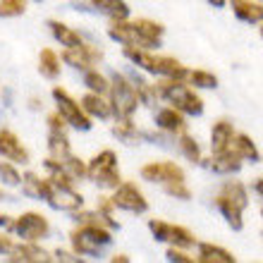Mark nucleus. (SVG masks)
Here are the masks:
<instances>
[{
	"mask_svg": "<svg viewBox=\"0 0 263 263\" xmlns=\"http://www.w3.org/2000/svg\"><path fill=\"white\" fill-rule=\"evenodd\" d=\"M235 137V127L230 120H218L211 129V151H225L230 148V141Z\"/></svg>",
	"mask_w": 263,
	"mask_h": 263,
	"instance_id": "4be33fe9",
	"label": "nucleus"
},
{
	"mask_svg": "<svg viewBox=\"0 0 263 263\" xmlns=\"http://www.w3.org/2000/svg\"><path fill=\"white\" fill-rule=\"evenodd\" d=\"M196 261H201V263H235L237 256L232 254V251L218 247V244L201 242L199 244V256H196Z\"/></svg>",
	"mask_w": 263,
	"mask_h": 263,
	"instance_id": "412c9836",
	"label": "nucleus"
},
{
	"mask_svg": "<svg viewBox=\"0 0 263 263\" xmlns=\"http://www.w3.org/2000/svg\"><path fill=\"white\" fill-rule=\"evenodd\" d=\"M167 261H177V263H194L196 258L192 256V254H189L187 249H184V247H170V249H167Z\"/></svg>",
	"mask_w": 263,
	"mask_h": 263,
	"instance_id": "c9c22d12",
	"label": "nucleus"
},
{
	"mask_svg": "<svg viewBox=\"0 0 263 263\" xmlns=\"http://www.w3.org/2000/svg\"><path fill=\"white\" fill-rule=\"evenodd\" d=\"M86 177L91 182H96L103 189H115L122 182L118 170V153L105 148V151L96 153L93 158L86 163Z\"/></svg>",
	"mask_w": 263,
	"mask_h": 263,
	"instance_id": "423d86ee",
	"label": "nucleus"
},
{
	"mask_svg": "<svg viewBox=\"0 0 263 263\" xmlns=\"http://www.w3.org/2000/svg\"><path fill=\"white\" fill-rule=\"evenodd\" d=\"M27 12V0H0V17H20Z\"/></svg>",
	"mask_w": 263,
	"mask_h": 263,
	"instance_id": "72a5a7b5",
	"label": "nucleus"
},
{
	"mask_svg": "<svg viewBox=\"0 0 263 263\" xmlns=\"http://www.w3.org/2000/svg\"><path fill=\"white\" fill-rule=\"evenodd\" d=\"M53 98H55V105H58V115H60L69 127H74V129H91L93 122H91V118L84 112L82 103L74 101L63 86H55V89H53Z\"/></svg>",
	"mask_w": 263,
	"mask_h": 263,
	"instance_id": "6e6552de",
	"label": "nucleus"
},
{
	"mask_svg": "<svg viewBox=\"0 0 263 263\" xmlns=\"http://www.w3.org/2000/svg\"><path fill=\"white\" fill-rule=\"evenodd\" d=\"M14 247L12 242V237H7V235H0V254H10Z\"/></svg>",
	"mask_w": 263,
	"mask_h": 263,
	"instance_id": "e433bc0d",
	"label": "nucleus"
},
{
	"mask_svg": "<svg viewBox=\"0 0 263 263\" xmlns=\"http://www.w3.org/2000/svg\"><path fill=\"white\" fill-rule=\"evenodd\" d=\"M0 156L14 165H27L29 163V151L27 146L20 141V137L10 129H0Z\"/></svg>",
	"mask_w": 263,
	"mask_h": 263,
	"instance_id": "f8f14e48",
	"label": "nucleus"
},
{
	"mask_svg": "<svg viewBox=\"0 0 263 263\" xmlns=\"http://www.w3.org/2000/svg\"><path fill=\"white\" fill-rule=\"evenodd\" d=\"M69 237H72V251L79 256H96L112 239L110 228L98 225V222H82Z\"/></svg>",
	"mask_w": 263,
	"mask_h": 263,
	"instance_id": "39448f33",
	"label": "nucleus"
},
{
	"mask_svg": "<svg viewBox=\"0 0 263 263\" xmlns=\"http://www.w3.org/2000/svg\"><path fill=\"white\" fill-rule=\"evenodd\" d=\"M156 125H158V129L177 137L180 132L187 129V120H184V112H180L173 105H167V108H160L156 112Z\"/></svg>",
	"mask_w": 263,
	"mask_h": 263,
	"instance_id": "2eb2a0df",
	"label": "nucleus"
},
{
	"mask_svg": "<svg viewBox=\"0 0 263 263\" xmlns=\"http://www.w3.org/2000/svg\"><path fill=\"white\" fill-rule=\"evenodd\" d=\"M153 89L158 93V98L173 103L184 115H201L203 112V101L194 91V86L187 79H177V77H160L158 84H153Z\"/></svg>",
	"mask_w": 263,
	"mask_h": 263,
	"instance_id": "f03ea898",
	"label": "nucleus"
},
{
	"mask_svg": "<svg viewBox=\"0 0 263 263\" xmlns=\"http://www.w3.org/2000/svg\"><path fill=\"white\" fill-rule=\"evenodd\" d=\"M10 261L41 263V261H50V256L36 242H24V239H22V244H14L12 251H10Z\"/></svg>",
	"mask_w": 263,
	"mask_h": 263,
	"instance_id": "aec40b11",
	"label": "nucleus"
},
{
	"mask_svg": "<svg viewBox=\"0 0 263 263\" xmlns=\"http://www.w3.org/2000/svg\"><path fill=\"white\" fill-rule=\"evenodd\" d=\"M0 182L7 184V187H17V184L22 182V175L17 173L14 163H10V160H0Z\"/></svg>",
	"mask_w": 263,
	"mask_h": 263,
	"instance_id": "473e14b6",
	"label": "nucleus"
},
{
	"mask_svg": "<svg viewBox=\"0 0 263 263\" xmlns=\"http://www.w3.org/2000/svg\"><path fill=\"white\" fill-rule=\"evenodd\" d=\"M261 36H263V27H261Z\"/></svg>",
	"mask_w": 263,
	"mask_h": 263,
	"instance_id": "c03bdc74",
	"label": "nucleus"
},
{
	"mask_svg": "<svg viewBox=\"0 0 263 263\" xmlns=\"http://www.w3.org/2000/svg\"><path fill=\"white\" fill-rule=\"evenodd\" d=\"M208 3H211V5H213V7H222V5H225V3H228V0H208Z\"/></svg>",
	"mask_w": 263,
	"mask_h": 263,
	"instance_id": "a19ab883",
	"label": "nucleus"
},
{
	"mask_svg": "<svg viewBox=\"0 0 263 263\" xmlns=\"http://www.w3.org/2000/svg\"><path fill=\"white\" fill-rule=\"evenodd\" d=\"M167 242L175 244V247H184V249H189V247H194L196 244V237L192 230H187L184 225H173L170 222V235H167Z\"/></svg>",
	"mask_w": 263,
	"mask_h": 263,
	"instance_id": "c85d7f7f",
	"label": "nucleus"
},
{
	"mask_svg": "<svg viewBox=\"0 0 263 263\" xmlns=\"http://www.w3.org/2000/svg\"><path fill=\"white\" fill-rule=\"evenodd\" d=\"M48 203L58 211H79L84 206V199L79 192H74V187H53V194H50Z\"/></svg>",
	"mask_w": 263,
	"mask_h": 263,
	"instance_id": "dca6fc26",
	"label": "nucleus"
},
{
	"mask_svg": "<svg viewBox=\"0 0 263 263\" xmlns=\"http://www.w3.org/2000/svg\"><path fill=\"white\" fill-rule=\"evenodd\" d=\"M84 84H86L89 91H93V93H108V89H110V82H108V79H105L96 67L86 69V74H84Z\"/></svg>",
	"mask_w": 263,
	"mask_h": 263,
	"instance_id": "c756f323",
	"label": "nucleus"
},
{
	"mask_svg": "<svg viewBox=\"0 0 263 263\" xmlns=\"http://www.w3.org/2000/svg\"><path fill=\"white\" fill-rule=\"evenodd\" d=\"M194 89H215L218 86V77L213 72H206V69H189L187 77H184Z\"/></svg>",
	"mask_w": 263,
	"mask_h": 263,
	"instance_id": "cd10ccee",
	"label": "nucleus"
},
{
	"mask_svg": "<svg viewBox=\"0 0 263 263\" xmlns=\"http://www.w3.org/2000/svg\"><path fill=\"white\" fill-rule=\"evenodd\" d=\"M50 31H53V36H55L58 41H60V46H65V48H74V46H82V36L77 34L72 27H67V24H63V22L58 20H50L48 22Z\"/></svg>",
	"mask_w": 263,
	"mask_h": 263,
	"instance_id": "393cba45",
	"label": "nucleus"
},
{
	"mask_svg": "<svg viewBox=\"0 0 263 263\" xmlns=\"http://www.w3.org/2000/svg\"><path fill=\"white\" fill-rule=\"evenodd\" d=\"M12 232H17V237H22L24 242H41L48 237L50 225L46 220V215L29 211V213H22L20 218H14Z\"/></svg>",
	"mask_w": 263,
	"mask_h": 263,
	"instance_id": "9d476101",
	"label": "nucleus"
},
{
	"mask_svg": "<svg viewBox=\"0 0 263 263\" xmlns=\"http://www.w3.org/2000/svg\"><path fill=\"white\" fill-rule=\"evenodd\" d=\"M108 93H110V105H112V115L115 118H132L134 110L139 108V103H141L137 84H132L122 74H115L110 79Z\"/></svg>",
	"mask_w": 263,
	"mask_h": 263,
	"instance_id": "0eeeda50",
	"label": "nucleus"
},
{
	"mask_svg": "<svg viewBox=\"0 0 263 263\" xmlns=\"http://www.w3.org/2000/svg\"><path fill=\"white\" fill-rule=\"evenodd\" d=\"M261 3H263V0H261Z\"/></svg>",
	"mask_w": 263,
	"mask_h": 263,
	"instance_id": "a18cd8bd",
	"label": "nucleus"
},
{
	"mask_svg": "<svg viewBox=\"0 0 263 263\" xmlns=\"http://www.w3.org/2000/svg\"><path fill=\"white\" fill-rule=\"evenodd\" d=\"M177 148H180V153L187 160H192V163H201V146L192 134H187V129L177 134Z\"/></svg>",
	"mask_w": 263,
	"mask_h": 263,
	"instance_id": "bb28decb",
	"label": "nucleus"
},
{
	"mask_svg": "<svg viewBox=\"0 0 263 263\" xmlns=\"http://www.w3.org/2000/svg\"><path fill=\"white\" fill-rule=\"evenodd\" d=\"M91 7H96L101 14H105L110 22L127 20L129 17V7L125 0H89Z\"/></svg>",
	"mask_w": 263,
	"mask_h": 263,
	"instance_id": "5701e85b",
	"label": "nucleus"
},
{
	"mask_svg": "<svg viewBox=\"0 0 263 263\" xmlns=\"http://www.w3.org/2000/svg\"><path fill=\"white\" fill-rule=\"evenodd\" d=\"M112 261L118 263V261H129V258H127L125 254H115V256H112Z\"/></svg>",
	"mask_w": 263,
	"mask_h": 263,
	"instance_id": "79ce46f5",
	"label": "nucleus"
},
{
	"mask_svg": "<svg viewBox=\"0 0 263 263\" xmlns=\"http://www.w3.org/2000/svg\"><path fill=\"white\" fill-rule=\"evenodd\" d=\"M112 132H115V137L122 139V141H134V139L139 137L137 125L132 122V118H118V122L112 125Z\"/></svg>",
	"mask_w": 263,
	"mask_h": 263,
	"instance_id": "7c9ffc66",
	"label": "nucleus"
},
{
	"mask_svg": "<svg viewBox=\"0 0 263 263\" xmlns=\"http://www.w3.org/2000/svg\"><path fill=\"white\" fill-rule=\"evenodd\" d=\"M230 5H232V12L242 22H249V24L263 22V3L258 0H230Z\"/></svg>",
	"mask_w": 263,
	"mask_h": 263,
	"instance_id": "6ab92c4d",
	"label": "nucleus"
},
{
	"mask_svg": "<svg viewBox=\"0 0 263 263\" xmlns=\"http://www.w3.org/2000/svg\"><path fill=\"white\" fill-rule=\"evenodd\" d=\"M125 58H129L134 65H139L141 69H146V72H151L156 77H177V79H184L189 72L177 58L156 55L151 50L137 48V46H125Z\"/></svg>",
	"mask_w": 263,
	"mask_h": 263,
	"instance_id": "20e7f679",
	"label": "nucleus"
},
{
	"mask_svg": "<svg viewBox=\"0 0 263 263\" xmlns=\"http://www.w3.org/2000/svg\"><path fill=\"white\" fill-rule=\"evenodd\" d=\"M55 256L58 261H79V254H69V251H55Z\"/></svg>",
	"mask_w": 263,
	"mask_h": 263,
	"instance_id": "4c0bfd02",
	"label": "nucleus"
},
{
	"mask_svg": "<svg viewBox=\"0 0 263 263\" xmlns=\"http://www.w3.org/2000/svg\"><path fill=\"white\" fill-rule=\"evenodd\" d=\"M129 24H132V46L146 48V50H153L160 46L163 31H165L163 24H158L153 20H134Z\"/></svg>",
	"mask_w": 263,
	"mask_h": 263,
	"instance_id": "9b49d317",
	"label": "nucleus"
},
{
	"mask_svg": "<svg viewBox=\"0 0 263 263\" xmlns=\"http://www.w3.org/2000/svg\"><path fill=\"white\" fill-rule=\"evenodd\" d=\"M254 189H256V194L263 199V177H258V180L254 182Z\"/></svg>",
	"mask_w": 263,
	"mask_h": 263,
	"instance_id": "ea45409f",
	"label": "nucleus"
},
{
	"mask_svg": "<svg viewBox=\"0 0 263 263\" xmlns=\"http://www.w3.org/2000/svg\"><path fill=\"white\" fill-rule=\"evenodd\" d=\"M103 58V53L96 48V46H89V43H82V46H74V48H65L63 50V60L67 65L77 69H91L96 67V63Z\"/></svg>",
	"mask_w": 263,
	"mask_h": 263,
	"instance_id": "ddd939ff",
	"label": "nucleus"
},
{
	"mask_svg": "<svg viewBox=\"0 0 263 263\" xmlns=\"http://www.w3.org/2000/svg\"><path fill=\"white\" fill-rule=\"evenodd\" d=\"M110 201L115 208L127 211V213H146L148 211V201L134 182H120L118 187L112 189Z\"/></svg>",
	"mask_w": 263,
	"mask_h": 263,
	"instance_id": "1a4fd4ad",
	"label": "nucleus"
},
{
	"mask_svg": "<svg viewBox=\"0 0 263 263\" xmlns=\"http://www.w3.org/2000/svg\"><path fill=\"white\" fill-rule=\"evenodd\" d=\"M213 203L218 206V211L222 213V218L228 220V225L232 230H242L244 228V208L249 206V194L239 180H228L220 187V192L215 194Z\"/></svg>",
	"mask_w": 263,
	"mask_h": 263,
	"instance_id": "7ed1b4c3",
	"label": "nucleus"
},
{
	"mask_svg": "<svg viewBox=\"0 0 263 263\" xmlns=\"http://www.w3.org/2000/svg\"><path fill=\"white\" fill-rule=\"evenodd\" d=\"M12 222H14V218H12V215H7V213H0V228H5V230H12Z\"/></svg>",
	"mask_w": 263,
	"mask_h": 263,
	"instance_id": "58836bf2",
	"label": "nucleus"
},
{
	"mask_svg": "<svg viewBox=\"0 0 263 263\" xmlns=\"http://www.w3.org/2000/svg\"><path fill=\"white\" fill-rule=\"evenodd\" d=\"M82 108L91 120L93 118H98V120L112 118V105H110V101L105 98V93H93V91H89V93L82 98Z\"/></svg>",
	"mask_w": 263,
	"mask_h": 263,
	"instance_id": "a211bd4d",
	"label": "nucleus"
},
{
	"mask_svg": "<svg viewBox=\"0 0 263 263\" xmlns=\"http://www.w3.org/2000/svg\"><path fill=\"white\" fill-rule=\"evenodd\" d=\"M230 151H235L242 160H251V163H258V160H261V153H258L256 144H254L251 137H247V134H237L235 132V137L230 141Z\"/></svg>",
	"mask_w": 263,
	"mask_h": 263,
	"instance_id": "b1692460",
	"label": "nucleus"
},
{
	"mask_svg": "<svg viewBox=\"0 0 263 263\" xmlns=\"http://www.w3.org/2000/svg\"><path fill=\"white\" fill-rule=\"evenodd\" d=\"M60 55H58L53 48H43L41 55H39V72H41L46 79H58L60 77Z\"/></svg>",
	"mask_w": 263,
	"mask_h": 263,
	"instance_id": "a878e982",
	"label": "nucleus"
},
{
	"mask_svg": "<svg viewBox=\"0 0 263 263\" xmlns=\"http://www.w3.org/2000/svg\"><path fill=\"white\" fill-rule=\"evenodd\" d=\"M22 192L27 196H31V199H43L48 201L50 194H53V184H50L48 177H39V175L34 173H27L22 175Z\"/></svg>",
	"mask_w": 263,
	"mask_h": 263,
	"instance_id": "f3484780",
	"label": "nucleus"
},
{
	"mask_svg": "<svg viewBox=\"0 0 263 263\" xmlns=\"http://www.w3.org/2000/svg\"><path fill=\"white\" fill-rule=\"evenodd\" d=\"M141 177L146 182L160 184L165 189V194L175 196V199L187 201L192 199V189L187 187V175L175 160H153L141 167Z\"/></svg>",
	"mask_w": 263,
	"mask_h": 263,
	"instance_id": "f257e3e1",
	"label": "nucleus"
},
{
	"mask_svg": "<svg viewBox=\"0 0 263 263\" xmlns=\"http://www.w3.org/2000/svg\"><path fill=\"white\" fill-rule=\"evenodd\" d=\"M199 165L208 167V170H213V173H220V175H232L242 167V158H239L235 151L225 148V151H215L213 156L206 158V160L201 158Z\"/></svg>",
	"mask_w": 263,
	"mask_h": 263,
	"instance_id": "4468645a",
	"label": "nucleus"
},
{
	"mask_svg": "<svg viewBox=\"0 0 263 263\" xmlns=\"http://www.w3.org/2000/svg\"><path fill=\"white\" fill-rule=\"evenodd\" d=\"M60 165L65 167V173H67L72 180H84V177H86V163L79 160L77 156H72V153H69L67 158L60 160Z\"/></svg>",
	"mask_w": 263,
	"mask_h": 263,
	"instance_id": "2f4dec72",
	"label": "nucleus"
},
{
	"mask_svg": "<svg viewBox=\"0 0 263 263\" xmlns=\"http://www.w3.org/2000/svg\"><path fill=\"white\" fill-rule=\"evenodd\" d=\"M148 230H151L153 239H158V242H167V235H170V222L153 218V220H148Z\"/></svg>",
	"mask_w": 263,
	"mask_h": 263,
	"instance_id": "f704fd0d",
	"label": "nucleus"
},
{
	"mask_svg": "<svg viewBox=\"0 0 263 263\" xmlns=\"http://www.w3.org/2000/svg\"><path fill=\"white\" fill-rule=\"evenodd\" d=\"M0 199H3V189H0Z\"/></svg>",
	"mask_w": 263,
	"mask_h": 263,
	"instance_id": "37998d69",
	"label": "nucleus"
}]
</instances>
